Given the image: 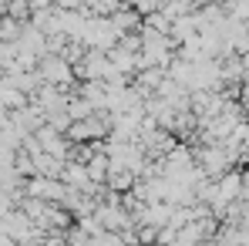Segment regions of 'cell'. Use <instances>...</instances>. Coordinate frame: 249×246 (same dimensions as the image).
<instances>
[{
  "mask_svg": "<svg viewBox=\"0 0 249 246\" xmlns=\"http://www.w3.org/2000/svg\"><path fill=\"white\" fill-rule=\"evenodd\" d=\"M44 78H51L54 84H64V81H71V61H47L44 64Z\"/></svg>",
  "mask_w": 249,
  "mask_h": 246,
  "instance_id": "6da1fadb",
  "label": "cell"
}]
</instances>
